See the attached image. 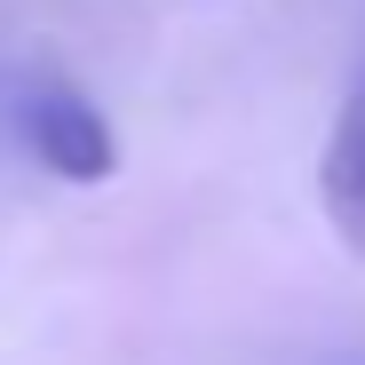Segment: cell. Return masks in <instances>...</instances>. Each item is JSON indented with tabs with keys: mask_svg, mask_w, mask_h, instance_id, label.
<instances>
[{
	"mask_svg": "<svg viewBox=\"0 0 365 365\" xmlns=\"http://www.w3.org/2000/svg\"><path fill=\"white\" fill-rule=\"evenodd\" d=\"M24 135H32L40 167L64 175V182H111V167H119V143L103 128V111L72 88H40L24 103Z\"/></svg>",
	"mask_w": 365,
	"mask_h": 365,
	"instance_id": "obj_1",
	"label": "cell"
},
{
	"mask_svg": "<svg viewBox=\"0 0 365 365\" xmlns=\"http://www.w3.org/2000/svg\"><path fill=\"white\" fill-rule=\"evenodd\" d=\"M318 199H326V222L365 255V80L357 96L341 103V128L326 135V159H318Z\"/></svg>",
	"mask_w": 365,
	"mask_h": 365,
	"instance_id": "obj_2",
	"label": "cell"
}]
</instances>
